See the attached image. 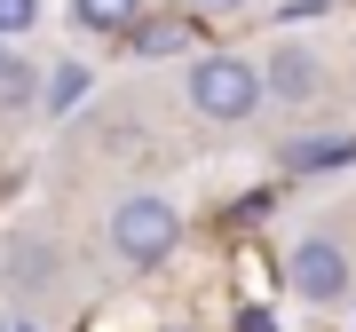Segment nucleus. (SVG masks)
I'll return each mask as SVG.
<instances>
[{"instance_id":"nucleus-9","label":"nucleus","mask_w":356,"mask_h":332,"mask_svg":"<svg viewBox=\"0 0 356 332\" xmlns=\"http://www.w3.org/2000/svg\"><path fill=\"white\" fill-rule=\"evenodd\" d=\"M79 95H88V64H56V79L40 88V103H48L56 119H64V111H79Z\"/></svg>"},{"instance_id":"nucleus-13","label":"nucleus","mask_w":356,"mask_h":332,"mask_svg":"<svg viewBox=\"0 0 356 332\" xmlns=\"http://www.w3.org/2000/svg\"><path fill=\"white\" fill-rule=\"evenodd\" d=\"M0 332H8V317H0Z\"/></svg>"},{"instance_id":"nucleus-6","label":"nucleus","mask_w":356,"mask_h":332,"mask_svg":"<svg viewBox=\"0 0 356 332\" xmlns=\"http://www.w3.org/2000/svg\"><path fill=\"white\" fill-rule=\"evenodd\" d=\"M72 16H79V32L127 40V32H135V16H143V0H72Z\"/></svg>"},{"instance_id":"nucleus-14","label":"nucleus","mask_w":356,"mask_h":332,"mask_svg":"<svg viewBox=\"0 0 356 332\" xmlns=\"http://www.w3.org/2000/svg\"><path fill=\"white\" fill-rule=\"evenodd\" d=\"M0 48H8V40H0Z\"/></svg>"},{"instance_id":"nucleus-12","label":"nucleus","mask_w":356,"mask_h":332,"mask_svg":"<svg viewBox=\"0 0 356 332\" xmlns=\"http://www.w3.org/2000/svg\"><path fill=\"white\" fill-rule=\"evenodd\" d=\"M8 332H40V324H8Z\"/></svg>"},{"instance_id":"nucleus-5","label":"nucleus","mask_w":356,"mask_h":332,"mask_svg":"<svg viewBox=\"0 0 356 332\" xmlns=\"http://www.w3.org/2000/svg\"><path fill=\"white\" fill-rule=\"evenodd\" d=\"M285 166L293 174H341V166H356V135H293Z\"/></svg>"},{"instance_id":"nucleus-4","label":"nucleus","mask_w":356,"mask_h":332,"mask_svg":"<svg viewBox=\"0 0 356 332\" xmlns=\"http://www.w3.org/2000/svg\"><path fill=\"white\" fill-rule=\"evenodd\" d=\"M261 95L293 103V111H317V103L332 95V72H325V56L309 48V40H277V48L261 56Z\"/></svg>"},{"instance_id":"nucleus-3","label":"nucleus","mask_w":356,"mask_h":332,"mask_svg":"<svg viewBox=\"0 0 356 332\" xmlns=\"http://www.w3.org/2000/svg\"><path fill=\"white\" fill-rule=\"evenodd\" d=\"M285 285H293V293H301L309 308H332V301H348L356 269H348V254H341V238H325V230L293 238V254H285Z\"/></svg>"},{"instance_id":"nucleus-8","label":"nucleus","mask_w":356,"mask_h":332,"mask_svg":"<svg viewBox=\"0 0 356 332\" xmlns=\"http://www.w3.org/2000/svg\"><path fill=\"white\" fill-rule=\"evenodd\" d=\"M24 103H40V72L16 48H0V111H24Z\"/></svg>"},{"instance_id":"nucleus-7","label":"nucleus","mask_w":356,"mask_h":332,"mask_svg":"<svg viewBox=\"0 0 356 332\" xmlns=\"http://www.w3.org/2000/svg\"><path fill=\"white\" fill-rule=\"evenodd\" d=\"M127 48L135 56H182V48H191V24H175V16H135Z\"/></svg>"},{"instance_id":"nucleus-11","label":"nucleus","mask_w":356,"mask_h":332,"mask_svg":"<svg viewBox=\"0 0 356 332\" xmlns=\"http://www.w3.org/2000/svg\"><path fill=\"white\" fill-rule=\"evenodd\" d=\"M191 8H198V16H245L254 0H191Z\"/></svg>"},{"instance_id":"nucleus-10","label":"nucleus","mask_w":356,"mask_h":332,"mask_svg":"<svg viewBox=\"0 0 356 332\" xmlns=\"http://www.w3.org/2000/svg\"><path fill=\"white\" fill-rule=\"evenodd\" d=\"M40 24V0H0V40H24Z\"/></svg>"},{"instance_id":"nucleus-1","label":"nucleus","mask_w":356,"mask_h":332,"mask_svg":"<svg viewBox=\"0 0 356 332\" xmlns=\"http://www.w3.org/2000/svg\"><path fill=\"white\" fill-rule=\"evenodd\" d=\"M182 103L206 119V127H254L261 119V64L254 56H229V48H214V56H198L191 64V79H182Z\"/></svg>"},{"instance_id":"nucleus-2","label":"nucleus","mask_w":356,"mask_h":332,"mask_svg":"<svg viewBox=\"0 0 356 332\" xmlns=\"http://www.w3.org/2000/svg\"><path fill=\"white\" fill-rule=\"evenodd\" d=\"M103 245H111L127 269H159V261L182 245V214H175L166 198L135 190V198H119V206H111V222H103Z\"/></svg>"}]
</instances>
